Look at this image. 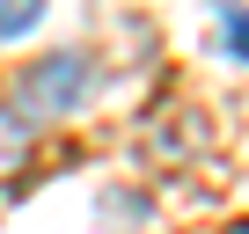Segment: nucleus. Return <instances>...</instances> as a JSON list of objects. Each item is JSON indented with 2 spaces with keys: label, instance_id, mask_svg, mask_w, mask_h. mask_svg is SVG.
Returning <instances> with one entry per match:
<instances>
[{
  "label": "nucleus",
  "instance_id": "obj_2",
  "mask_svg": "<svg viewBox=\"0 0 249 234\" xmlns=\"http://www.w3.org/2000/svg\"><path fill=\"white\" fill-rule=\"evenodd\" d=\"M37 22H44L37 0H8V8H0V37H22V30H37Z\"/></svg>",
  "mask_w": 249,
  "mask_h": 234
},
{
  "label": "nucleus",
  "instance_id": "obj_4",
  "mask_svg": "<svg viewBox=\"0 0 249 234\" xmlns=\"http://www.w3.org/2000/svg\"><path fill=\"white\" fill-rule=\"evenodd\" d=\"M220 234H249V219H234V227H220Z\"/></svg>",
  "mask_w": 249,
  "mask_h": 234
},
{
  "label": "nucleus",
  "instance_id": "obj_1",
  "mask_svg": "<svg viewBox=\"0 0 249 234\" xmlns=\"http://www.w3.org/2000/svg\"><path fill=\"white\" fill-rule=\"evenodd\" d=\"M88 95H95V66H88V51H52V59H37V66L15 73V110L30 117V125L73 117Z\"/></svg>",
  "mask_w": 249,
  "mask_h": 234
},
{
  "label": "nucleus",
  "instance_id": "obj_3",
  "mask_svg": "<svg viewBox=\"0 0 249 234\" xmlns=\"http://www.w3.org/2000/svg\"><path fill=\"white\" fill-rule=\"evenodd\" d=\"M220 44L249 66V15H242V8H227V15H220Z\"/></svg>",
  "mask_w": 249,
  "mask_h": 234
}]
</instances>
